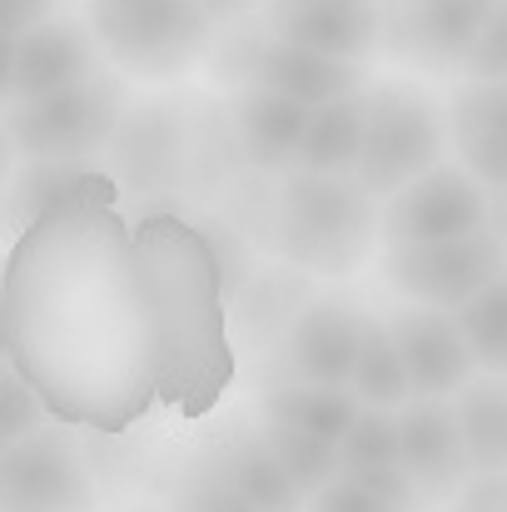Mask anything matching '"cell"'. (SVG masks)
Returning a JSON list of instances; mask_svg holds the SVG:
<instances>
[{
	"label": "cell",
	"mask_w": 507,
	"mask_h": 512,
	"mask_svg": "<svg viewBox=\"0 0 507 512\" xmlns=\"http://www.w3.org/2000/svg\"><path fill=\"white\" fill-rule=\"evenodd\" d=\"M448 105H438L413 80H373L368 85V130L353 179L373 199H393L423 174L448 165Z\"/></svg>",
	"instance_id": "obj_4"
},
{
	"label": "cell",
	"mask_w": 507,
	"mask_h": 512,
	"mask_svg": "<svg viewBox=\"0 0 507 512\" xmlns=\"http://www.w3.org/2000/svg\"><path fill=\"white\" fill-rule=\"evenodd\" d=\"M120 179L115 170H100L95 160H20L10 174V229L25 234L30 224L65 214L75 204H120Z\"/></svg>",
	"instance_id": "obj_18"
},
{
	"label": "cell",
	"mask_w": 507,
	"mask_h": 512,
	"mask_svg": "<svg viewBox=\"0 0 507 512\" xmlns=\"http://www.w3.org/2000/svg\"><path fill=\"white\" fill-rule=\"evenodd\" d=\"M55 10H60V0H5V25H10V35H25V30L55 20Z\"/></svg>",
	"instance_id": "obj_34"
},
{
	"label": "cell",
	"mask_w": 507,
	"mask_h": 512,
	"mask_svg": "<svg viewBox=\"0 0 507 512\" xmlns=\"http://www.w3.org/2000/svg\"><path fill=\"white\" fill-rule=\"evenodd\" d=\"M85 25L120 75L150 85L194 70L214 35L199 0H85Z\"/></svg>",
	"instance_id": "obj_5"
},
{
	"label": "cell",
	"mask_w": 507,
	"mask_h": 512,
	"mask_svg": "<svg viewBox=\"0 0 507 512\" xmlns=\"http://www.w3.org/2000/svg\"><path fill=\"white\" fill-rule=\"evenodd\" d=\"M125 120V85L115 70L30 100V105H5V145L20 160H95L100 150L115 145Z\"/></svg>",
	"instance_id": "obj_6"
},
{
	"label": "cell",
	"mask_w": 507,
	"mask_h": 512,
	"mask_svg": "<svg viewBox=\"0 0 507 512\" xmlns=\"http://www.w3.org/2000/svg\"><path fill=\"white\" fill-rule=\"evenodd\" d=\"M234 75H239L244 85L274 90V95L299 100V105H309V110H324V105H334V100H348V95H363V90H368V65L329 60V55L284 45V40H274V35L244 40L239 55H234Z\"/></svg>",
	"instance_id": "obj_13"
},
{
	"label": "cell",
	"mask_w": 507,
	"mask_h": 512,
	"mask_svg": "<svg viewBox=\"0 0 507 512\" xmlns=\"http://www.w3.org/2000/svg\"><path fill=\"white\" fill-rule=\"evenodd\" d=\"M135 249L155 309L160 339V408L179 418H204L234 383L229 343V284L204 224L155 209L135 219Z\"/></svg>",
	"instance_id": "obj_2"
},
{
	"label": "cell",
	"mask_w": 507,
	"mask_h": 512,
	"mask_svg": "<svg viewBox=\"0 0 507 512\" xmlns=\"http://www.w3.org/2000/svg\"><path fill=\"white\" fill-rule=\"evenodd\" d=\"M378 269H383V284L403 294L408 304L463 314L507 269V244L493 229L448 239V244H398V249H383Z\"/></svg>",
	"instance_id": "obj_7"
},
{
	"label": "cell",
	"mask_w": 507,
	"mask_h": 512,
	"mask_svg": "<svg viewBox=\"0 0 507 512\" xmlns=\"http://www.w3.org/2000/svg\"><path fill=\"white\" fill-rule=\"evenodd\" d=\"M115 179L125 194H155L184 179L189 160V110L179 95H150L125 110L115 135Z\"/></svg>",
	"instance_id": "obj_15"
},
{
	"label": "cell",
	"mask_w": 507,
	"mask_h": 512,
	"mask_svg": "<svg viewBox=\"0 0 507 512\" xmlns=\"http://www.w3.org/2000/svg\"><path fill=\"white\" fill-rule=\"evenodd\" d=\"M368 314L343 294H314L299 319L274 343L279 383H319V388H348L358 348L368 334Z\"/></svg>",
	"instance_id": "obj_11"
},
{
	"label": "cell",
	"mask_w": 507,
	"mask_h": 512,
	"mask_svg": "<svg viewBox=\"0 0 507 512\" xmlns=\"http://www.w3.org/2000/svg\"><path fill=\"white\" fill-rule=\"evenodd\" d=\"M105 50L90 35L85 20H45L25 35H10V65H5V105H30L60 90H75L95 75H105Z\"/></svg>",
	"instance_id": "obj_12"
},
{
	"label": "cell",
	"mask_w": 507,
	"mask_h": 512,
	"mask_svg": "<svg viewBox=\"0 0 507 512\" xmlns=\"http://www.w3.org/2000/svg\"><path fill=\"white\" fill-rule=\"evenodd\" d=\"M348 393L363 403V408H378V413H403L413 403V378H408V363L398 353V339L388 324H368L363 348H358V363H353V378H348Z\"/></svg>",
	"instance_id": "obj_26"
},
{
	"label": "cell",
	"mask_w": 507,
	"mask_h": 512,
	"mask_svg": "<svg viewBox=\"0 0 507 512\" xmlns=\"http://www.w3.org/2000/svg\"><path fill=\"white\" fill-rule=\"evenodd\" d=\"M234 299H239V339L254 348H274L314 294L309 274L299 269H259Z\"/></svg>",
	"instance_id": "obj_23"
},
{
	"label": "cell",
	"mask_w": 507,
	"mask_h": 512,
	"mask_svg": "<svg viewBox=\"0 0 507 512\" xmlns=\"http://www.w3.org/2000/svg\"><path fill=\"white\" fill-rule=\"evenodd\" d=\"M50 418V408H45V398L15 373V368H5V383H0V448H10V443H25L30 433H40V428H50L45 423Z\"/></svg>",
	"instance_id": "obj_31"
},
{
	"label": "cell",
	"mask_w": 507,
	"mask_h": 512,
	"mask_svg": "<svg viewBox=\"0 0 507 512\" xmlns=\"http://www.w3.org/2000/svg\"><path fill=\"white\" fill-rule=\"evenodd\" d=\"M448 512H488V508H473V503H453Z\"/></svg>",
	"instance_id": "obj_38"
},
{
	"label": "cell",
	"mask_w": 507,
	"mask_h": 512,
	"mask_svg": "<svg viewBox=\"0 0 507 512\" xmlns=\"http://www.w3.org/2000/svg\"><path fill=\"white\" fill-rule=\"evenodd\" d=\"M488 204H493V194L463 165H438L418 184L383 199V249L448 244V239L483 234L488 229Z\"/></svg>",
	"instance_id": "obj_9"
},
{
	"label": "cell",
	"mask_w": 507,
	"mask_h": 512,
	"mask_svg": "<svg viewBox=\"0 0 507 512\" xmlns=\"http://www.w3.org/2000/svg\"><path fill=\"white\" fill-rule=\"evenodd\" d=\"M304 512H408V508H398L393 498H383V493L363 488L353 473H343V478H334L324 493H314Z\"/></svg>",
	"instance_id": "obj_33"
},
{
	"label": "cell",
	"mask_w": 507,
	"mask_h": 512,
	"mask_svg": "<svg viewBox=\"0 0 507 512\" xmlns=\"http://www.w3.org/2000/svg\"><path fill=\"white\" fill-rule=\"evenodd\" d=\"M214 463L234 478V488L254 503L259 512H304L309 498L299 493V483L284 473V463L274 458V448L264 443V433H229L224 443H214Z\"/></svg>",
	"instance_id": "obj_21"
},
{
	"label": "cell",
	"mask_w": 507,
	"mask_h": 512,
	"mask_svg": "<svg viewBox=\"0 0 507 512\" xmlns=\"http://www.w3.org/2000/svg\"><path fill=\"white\" fill-rule=\"evenodd\" d=\"M398 339V353L408 363L413 378V398H458L473 378H478V358L463 339L458 314L443 309H423V304H403L393 309V319H383Z\"/></svg>",
	"instance_id": "obj_17"
},
{
	"label": "cell",
	"mask_w": 507,
	"mask_h": 512,
	"mask_svg": "<svg viewBox=\"0 0 507 512\" xmlns=\"http://www.w3.org/2000/svg\"><path fill=\"white\" fill-rule=\"evenodd\" d=\"M463 503L488 508V512H507V478H483V483H473V493H463Z\"/></svg>",
	"instance_id": "obj_35"
},
{
	"label": "cell",
	"mask_w": 507,
	"mask_h": 512,
	"mask_svg": "<svg viewBox=\"0 0 507 512\" xmlns=\"http://www.w3.org/2000/svg\"><path fill=\"white\" fill-rule=\"evenodd\" d=\"M363 130H368V90L314 110L304 150H299V170L353 174L358 170V155H363Z\"/></svg>",
	"instance_id": "obj_25"
},
{
	"label": "cell",
	"mask_w": 507,
	"mask_h": 512,
	"mask_svg": "<svg viewBox=\"0 0 507 512\" xmlns=\"http://www.w3.org/2000/svg\"><path fill=\"white\" fill-rule=\"evenodd\" d=\"M204 5V15L214 20V25H224V20H234V15H244L254 0H199Z\"/></svg>",
	"instance_id": "obj_36"
},
{
	"label": "cell",
	"mask_w": 507,
	"mask_h": 512,
	"mask_svg": "<svg viewBox=\"0 0 507 512\" xmlns=\"http://www.w3.org/2000/svg\"><path fill=\"white\" fill-rule=\"evenodd\" d=\"M5 358L50 418L125 433L160 408V339L120 204H75L15 234Z\"/></svg>",
	"instance_id": "obj_1"
},
{
	"label": "cell",
	"mask_w": 507,
	"mask_h": 512,
	"mask_svg": "<svg viewBox=\"0 0 507 512\" xmlns=\"http://www.w3.org/2000/svg\"><path fill=\"white\" fill-rule=\"evenodd\" d=\"M165 508L169 512H259L239 488L234 478L214 463V453L194 458L165 493Z\"/></svg>",
	"instance_id": "obj_29"
},
{
	"label": "cell",
	"mask_w": 507,
	"mask_h": 512,
	"mask_svg": "<svg viewBox=\"0 0 507 512\" xmlns=\"http://www.w3.org/2000/svg\"><path fill=\"white\" fill-rule=\"evenodd\" d=\"M135 512H169V508H135Z\"/></svg>",
	"instance_id": "obj_39"
},
{
	"label": "cell",
	"mask_w": 507,
	"mask_h": 512,
	"mask_svg": "<svg viewBox=\"0 0 507 512\" xmlns=\"http://www.w3.org/2000/svg\"><path fill=\"white\" fill-rule=\"evenodd\" d=\"M264 35L363 65L383 45V0H264Z\"/></svg>",
	"instance_id": "obj_14"
},
{
	"label": "cell",
	"mask_w": 507,
	"mask_h": 512,
	"mask_svg": "<svg viewBox=\"0 0 507 512\" xmlns=\"http://www.w3.org/2000/svg\"><path fill=\"white\" fill-rule=\"evenodd\" d=\"M0 512H100V483L65 428H40L0 453Z\"/></svg>",
	"instance_id": "obj_8"
},
{
	"label": "cell",
	"mask_w": 507,
	"mask_h": 512,
	"mask_svg": "<svg viewBox=\"0 0 507 512\" xmlns=\"http://www.w3.org/2000/svg\"><path fill=\"white\" fill-rule=\"evenodd\" d=\"M463 75H468V80H493V85H507V0L493 10L488 30L478 35V45H473V55H468Z\"/></svg>",
	"instance_id": "obj_32"
},
{
	"label": "cell",
	"mask_w": 507,
	"mask_h": 512,
	"mask_svg": "<svg viewBox=\"0 0 507 512\" xmlns=\"http://www.w3.org/2000/svg\"><path fill=\"white\" fill-rule=\"evenodd\" d=\"M358 413H363V403L348 388H319V383H269L259 398V418L314 433L324 443H343V433L353 428Z\"/></svg>",
	"instance_id": "obj_22"
},
{
	"label": "cell",
	"mask_w": 507,
	"mask_h": 512,
	"mask_svg": "<svg viewBox=\"0 0 507 512\" xmlns=\"http://www.w3.org/2000/svg\"><path fill=\"white\" fill-rule=\"evenodd\" d=\"M398 453L423 498H458L478 478L453 398H413L398 413Z\"/></svg>",
	"instance_id": "obj_16"
},
{
	"label": "cell",
	"mask_w": 507,
	"mask_h": 512,
	"mask_svg": "<svg viewBox=\"0 0 507 512\" xmlns=\"http://www.w3.org/2000/svg\"><path fill=\"white\" fill-rule=\"evenodd\" d=\"M314 110L299 100H284L274 90L244 85L229 105V130H234V150L249 170L264 174H289L299 170V150L309 135Z\"/></svg>",
	"instance_id": "obj_19"
},
{
	"label": "cell",
	"mask_w": 507,
	"mask_h": 512,
	"mask_svg": "<svg viewBox=\"0 0 507 512\" xmlns=\"http://www.w3.org/2000/svg\"><path fill=\"white\" fill-rule=\"evenodd\" d=\"M383 239V204L353 174H279L269 204V249L309 279H348Z\"/></svg>",
	"instance_id": "obj_3"
},
{
	"label": "cell",
	"mask_w": 507,
	"mask_h": 512,
	"mask_svg": "<svg viewBox=\"0 0 507 512\" xmlns=\"http://www.w3.org/2000/svg\"><path fill=\"white\" fill-rule=\"evenodd\" d=\"M458 423L478 478H507V378L478 373L458 398Z\"/></svg>",
	"instance_id": "obj_24"
},
{
	"label": "cell",
	"mask_w": 507,
	"mask_h": 512,
	"mask_svg": "<svg viewBox=\"0 0 507 512\" xmlns=\"http://www.w3.org/2000/svg\"><path fill=\"white\" fill-rule=\"evenodd\" d=\"M488 229L507 244V189H498V194H493V204H488Z\"/></svg>",
	"instance_id": "obj_37"
},
{
	"label": "cell",
	"mask_w": 507,
	"mask_h": 512,
	"mask_svg": "<svg viewBox=\"0 0 507 512\" xmlns=\"http://www.w3.org/2000/svg\"><path fill=\"white\" fill-rule=\"evenodd\" d=\"M443 105H448V135H453L458 165L488 194L507 189V85L463 80Z\"/></svg>",
	"instance_id": "obj_20"
},
{
	"label": "cell",
	"mask_w": 507,
	"mask_h": 512,
	"mask_svg": "<svg viewBox=\"0 0 507 512\" xmlns=\"http://www.w3.org/2000/svg\"><path fill=\"white\" fill-rule=\"evenodd\" d=\"M259 433H264V443L274 448V458L284 463V473L299 483L304 498L324 493L334 478H343L338 443H324V438H314V433H299V428H284V423H269V418H259Z\"/></svg>",
	"instance_id": "obj_27"
},
{
	"label": "cell",
	"mask_w": 507,
	"mask_h": 512,
	"mask_svg": "<svg viewBox=\"0 0 507 512\" xmlns=\"http://www.w3.org/2000/svg\"><path fill=\"white\" fill-rule=\"evenodd\" d=\"M338 458H343V473L398 468V463H403V453H398V413L363 408V413L353 418V428L343 433V443H338Z\"/></svg>",
	"instance_id": "obj_30"
},
{
	"label": "cell",
	"mask_w": 507,
	"mask_h": 512,
	"mask_svg": "<svg viewBox=\"0 0 507 512\" xmlns=\"http://www.w3.org/2000/svg\"><path fill=\"white\" fill-rule=\"evenodd\" d=\"M503 0H383V50L418 70H463Z\"/></svg>",
	"instance_id": "obj_10"
},
{
	"label": "cell",
	"mask_w": 507,
	"mask_h": 512,
	"mask_svg": "<svg viewBox=\"0 0 507 512\" xmlns=\"http://www.w3.org/2000/svg\"><path fill=\"white\" fill-rule=\"evenodd\" d=\"M463 339L478 358V373L488 378H507V269L458 314Z\"/></svg>",
	"instance_id": "obj_28"
}]
</instances>
